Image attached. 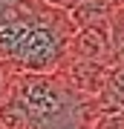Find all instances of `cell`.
<instances>
[{"label": "cell", "instance_id": "obj_1", "mask_svg": "<svg viewBox=\"0 0 124 129\" xmlns=\"http://www.w3.org/2000/svg\"><path fill=\"white\" fill-rule=\"evenodd\" d=\"M75 26L43 0H0V63L12 72L55 75Z\"/></svg>", "mask_w": 124, "mask_h": 129}, {"label": "cell", "instance_id": "obj_2", "mask_svg": "<svg viewBox=\"0 0 124 129\" xmlns=\"http://www.w3.org/2000/svg\"><path fill=\"white\" fill-rule=\"evenodd\" d=\"M9 89L23 101L32 129H92L98 118L95 98L75 92L58 72H14Z\"/></svg>", "mask_w": 124, "mask_h": 129}, {"label": "cell", "instance_id": "obj_3", "mask_svg": "<svg viewBox=\"0 0 124 129\" xmlns=\"http://www.w3.org/2000/svg\"><path fill=\"white\" fill-rule=\"evenodd\" d=\"M66 57H78V60H92L113 69V49H110V35L107 26H84L75 29L66 46Z\"/></svg>", "mask_w": 124, "mask_h": 129}, {"label": "cell", "instance_id": "obj_4", "mask_svg": "<svg viewBox=\"0 0 124 129\" xmlns=\"http://www.w3.org/2000/svg\"><path fill=\"white\" fill-rule=\"evenodd\" d=\"M95 109H98V115L124 112V66H113L110 69L101 92L95 95Z\"/></svg>", "mask_w": 124, "mask_h": 129}, {"label": "cell", "instance_id": "obj_5", "mask_svg": "<svg viewBox=\"0 0 124 129\" xmlns=\"http://www.w3.org/2000/svg\"><path fill=\"white\" fill-rule=\"evenodd\" d=\"M118 6V0H81L72 12H66L69 23L75 29L84 26H107L110 20V12Z\"/></svg>", "mask_w": 124, "mask_h": 129}, {"label": "cell", "instance_id": "obj_6", "mask_svg": "<svg viewBox=\"0 0 124 129\" xmlns=\"http://www.w3.org/2000/svg\"><path fill=\"white\" fill-rule=\"evenodd\" d=\"M0 126L3 129H32L26 106H23V101L12 92V89L6 92L3 101H0Z\"/></svg>", "mask_w": 124, "mask_h": 129}, {"label": "cell", "instance_id": "obj_7", "mask_svg": "<svg viewBox=\"0 0 124 129\" xmlns=\"http://www.w3.org/2000/svg\"><path fill=\"white\" fill-rule=\"evenodd\" d=\"M107 35H110V49H113V66H124V6L121 3L110 12Z\"/></svg>", "mask_w": 124, "mask_h": 129}, {"label": "cell", "instance_id": "obj_8", "mask_svg": "<svg viewBox=\"0 0 124 129\" xmlns=\"http://www.w3.org/2000/svg\"><path fill=\"white\" fill-rule=\"evenodd\" d=\"M12 69H6L3 63H0V101L6 98V92H9V86H12Z\"/></svg>", "mask_w": 124, "mask_h": 129}, {"label": "cell", "instance_id": "obj_9", "mask_svg": "<svg viewBox=\"0 0 124 129\" xmlns=\"http://www.w3.org/2000/svg\"><path fill=\"white\" fill-rule=\"evenodd\" d=\"M46 6H52V9H58V12H72L75 6L81 3V0H43Z\"/></svg>", "mask_w": 124, "mask_h": 129}, {"label": "cell", "instance_id": "obj_10", "mask_svg": "<svg viewBox=\"0 0 124 129\" xmlns=\"http://www.w3.org/2000/svg\"><path fill=\"white\" fill-rule=\"evenodd\" d=\"M118 3H121V6H124V0H118Z\"/></svg>", "mask_w": 124, "mask_h": 129}, {"label": "cell", "instance_id": "obj_11", "mask_svg": "<svg viewBox=\"0 0 124 129\" xmlns=\"http://www.w3.org/2000/svg\"><path fill=\"white\" fill-rule=\"evenodd\" d=\"M0 129H3V126H0Z\"/></svg>", "mask_w": 124, "mask_h": 129}]
</instances>
